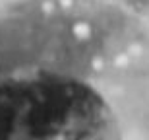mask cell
<instances>
[{"label":"cell","mask_w":149,"mask_h":140,"mask_svg":"<svg viewBox=\"0 0 149 140\" xmlns=\"http://www.w3.org/2000/svg\"><path fill=\"white\" fill-rule=\"evenodd\" d=\"M0 140H149V0H0Z\"/></svg>","instance_id":"cell-1"}]
</instances>
